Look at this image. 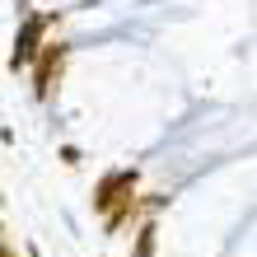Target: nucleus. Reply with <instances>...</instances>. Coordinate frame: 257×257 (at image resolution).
<instances>
[{"instance_id": "obj_1", "label": "nucleus", "mask_w": 257, "mask_h": 257, "mask_svg": "<svg viewBox=\"0 0 257 257\" xmlns=\"http://www.w3.org/2000/svg\"><path fill=\"white\" fill-rule=\"evenodd\" d=\"M38 28H42L38 19H33V24H28V28H24V38H19V52H14V61H28V56H33V52H38V47H33V42H38Z\"/></svg>"}]
</instances>
